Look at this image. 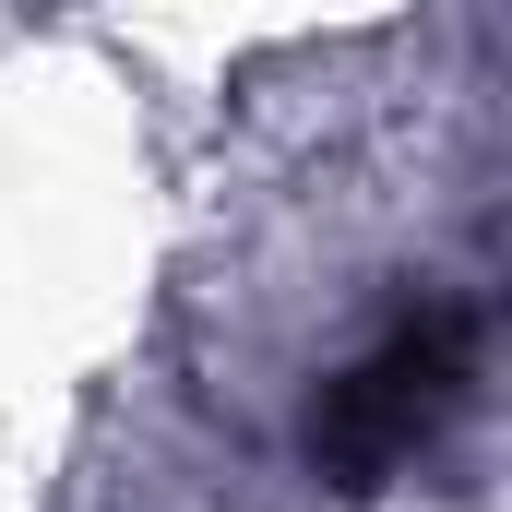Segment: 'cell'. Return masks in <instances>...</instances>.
Wrapping results in <instances>:
<instances>
[{
    "mask_svg": "<svg viewBox=\"0 0 512 512\" xmlns=\"http://www.w3.org/2000/svg\"><path fill=\"white\" fill-rule=\"evenodd\" d=\"M453 393H465V322H453V310L393 322L382 346L322 393L310 453H322V465H346V477H382V465H405V453L441 429V405H453Z\"/></svg>",
    "mask_w": 512,
    "mask_h": 512,
    "instance_id": "1",
    "label": "cell"
}]
</instances>
